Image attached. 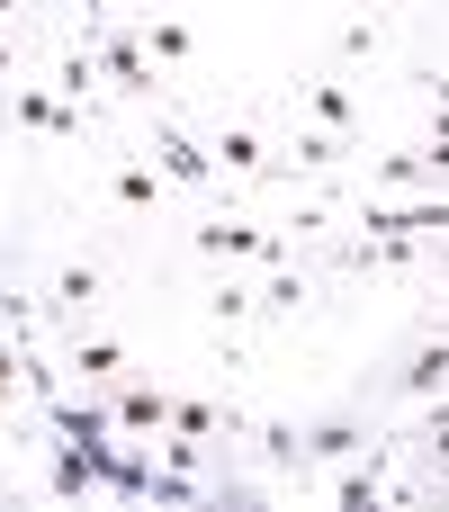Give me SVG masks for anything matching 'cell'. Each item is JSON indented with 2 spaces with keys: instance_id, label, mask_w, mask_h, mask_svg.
<instances>
[{
  "instance_id": "6da1fadb",
  "label": "cell",
  "mask_w": 449,
  "mask_h": 512,
  "mask_svg": "<svg viewBox=\"0 0 449 512\" xmlns=\"http://www.w3.org/2000/svg\"><path fill=\"white\" fill-rule=\"evenodd\" d=\"M216 153H225V162H234V171H261V135H252V126H234V135H225V144H216Z\"/></svg>"
},
{
  "instance_id": "7a4b0ae2",
  "label": "cell",
  "mask_w": 449,
  "mask_h": 512,
  "mask_svg": "<svg viewBox=\"0 0 449 512\" xmlns=\"http://www.w3.org/2000/svg\"><path fill=\"white\" fill-rule=\"evenodd\" d=\"M54 297H63V306H90V297H99V279H90V270H63V279H54Z\"/></svg>"
},
{
  "instance_id": "3957f363",
  "label": "cell",
  "mask_w": 449,
  "mask_h": 512,
  "mask_svg": "<svg viewBox=\"0 0 449 512\" xmlns=\"http://www.w3.org/2000/svg\"><path fill=\"white\" fill-rule=\"evenodd\" d=\"M198 243H207V252H252V234H243V225H207Z\"/></svg>"
},
{
  "instance_id": "277c9868",
  "label": "cell",
  "mask_w": 449,
  "mask_h": 512,
  "mask_svg": "<svg viewBox=\"0 0 449 512\" xmlns=\"http://www.w3.org/2000/svg\"><path fill=\"white\" fill-rule=\"evenodd\" d=\"M441 378H449V342H441V351H423V360H414V387H441Z\"/></svg>"
},
{
  "instance_id": "5b68a950",
  "label": "cell",
  "mask_w": 449,
  "mask_h": 512,
  "mask_svg": "<svg viewBox=\"0 0 449 512\" xmlns=\"http://www.w3.org/2000/svg\"><path fill=\"white\" fill-rule=\"evenodd\" d=\"M0 396H9V360H0Z\"/></svg>"
}]
</instances>
